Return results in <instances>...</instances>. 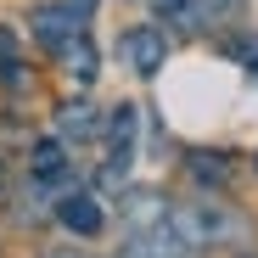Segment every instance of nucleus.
Listing matches in <instances>:
<instances>
[{
	"label": "nucleus",
	"mask_w": 258,
	"mask_h": 258,
	"mask_svg": "<svg viewBox=\"0 0 258 258\" xmlns=\"http://www.w3.org/2000/svg\"><path fill=\"white\" fill-rule=\"evenodd\" d=\"M90 12H96V0H56V6H39L34 12V34L45 39L51 51H62L68 39H79L84 28H90Z\"/></svg>",
	"instance_id": "obj_1"
},
{
	"label": "nucleus",
	"mask_w": 258,
	"mask_h": 258,
	"mask_svg": "<svg viewBox=\"0 0 258 258\" xmlns=\"http://www.w3.org/2000/svg\"><path fill=\"white\" fill-rule=\"evenodd\" d=\"M191 252V241L174 230V219H152V225H129V247H123V258H185Z\"/></svg>",
	"instance_id": "obj_2"
},
{
	"label": "nucleus",
	"mask_w": 258,
	"mask_h": 258,
	"mask_svg": "<svg viewBox=\"0 0 258 258\" xmlns=\"http://www.w3.org/2000/svg\"><path fill=\"white\" fill-rule=\"evenodd\" d=\"M135 129H141L135 107H112V118H107V180H118L129 168V157H135Z\"/></svg>",
	"instance_id": "obj_3"
},
{
	"label": "nucleus",
	"mask_w": 258,
	"mask_h": 258,
	"mask_svg": "<svg viewBox=\"0 0 258 258\" xmlns=\"http://www.w3.org/2000/svg\"><path fill=\"white\" fill-rule=\"evenodd\" d=\"M118 56L135 68V73H157L163 56H168V39H163L157 28H129V34L118 39Z\"/></svg>",
	"instance_id": "obj_4"
},
{
	"label": "nucleus",
	"mask_w": 258,
	"mask_h": 258,
	"mask_svg": "<svg viewBox=\"0 0 258 258\" xmlns=\"http://www.w3.org/2000/svg\"><path fill=\"white\" fill-rule=\"evenodd\" d=\"M56 213H62V225H68L73 236H96V230H101V202H96V197H62Z\"/></svg>",
	"instance_id": "obj_5"
},
{
	"label": "nucleus",
	"mask_w": 258,
	"mask_h": 258,
	"mask_svg": "<svg viewBox=\"0 0 258 258\" xmlns=\"http://www.w3.org/2000/svg\"><path fill=\"white\" fill-rule=\"evenodd\" d=\"M56 129H62L68 141H90L96 129H101V112H96L90 101H62V107H56Z\"/></svg>",
	"instance_id": "obj_6"
},
{
	"label": "nucleus",
	"mask_w": 258,
	"mask_h": 258,
	"mask_svg": "<svg viewBox=\"0 0 258 258\" xmlns=\"http://www.w3.org/2000/svg\"><path fill=\"white\" fill-rule=\"evenodd\" d=\"M62 62H68V73L73 79H84V84H90L96 79V68H101V56H96V45H90V39H68V45H62Z\"/></svg>",
	"instance_id": "obj_7"
},
{
	"label": "nucleus",
	"mask_w": 258,
	"mask_h": 258,
	"mask_svg": "<svg viewBox=\"0 0 258 258\" xmlns=\"http://www.w3.org/2000/svg\"><path fill=\"white\" fill-rule=\"evenodd\" d=\"M241 12V0H191V17H197V28H219L225 17H236Z\"/></svg>",
	"instance_id": "obj_8"
},
{
	"label": "nucleus",
	"mask_w": 258,
	"mask_h": 258,
	"mask_svg": "<svg viewBox=\"0 0 258 258\" xmlns=\"http://www.w3.org/2000/svg\"><path fill=\"white\" fill-rule=\"evenodd\" d=\"M28 163H34V174H39V180H56V174H62V168H68V152H62L56 141H39Z\"/></svg>",
	"instance_id": "obj_9"
},
{
	"label": "nucleus",
	"mask_w": 258,
	"mask_h": 258,
	"mask_svg": "<svg viewBox=\"0 0 258 258\" xmlns=\"http://www.w3.org/2000/svg\"><path fill=\"white\" fill-rule=\"evenodd\" d=\"M0 79L6 84H23V62H17V39L0 28Z\"/></svg>",
	"instance_id": "obj_10"
},
{
	"label": "nucleus",
	"mask_w": 258,
	"mask_h": 258,
	"mask_svg": "<svg viewBox=\"0 0 258 258\" xmlns=\"http://www.w3.org/2000/svg\"><path fill=\"white\" fill-rule=\"evenodd\" d=\"M230 56H236L247 73H258V34H241V39H230Z\"/></svg>",
	"instance_id": "obj_11"
},
{
	"label": "nucleus",
	"mask_w": 258,
	"mask_h": 258,
	"mask_svg": "<svg viewBox=\"0 0 258 258\" xmlns=\"http://www.w3.org/2000/svg\"><path fill=\"white\" fill-rule=\"evenodd\" d=\"M191 174H202V180H225V174H230V163H225V157L197 152V157H191Z\"/></svg>",
	"instance_id": "obj_12"
},
{
	"label": "nucleus",
	"mask_w": 258,
	"mask_h": 258,
	"mask_svg": "<svg viewBox=\"0 0 258 258\" xmlns=\"http://www.w3.org/2000/svg\"><path fill=\"white\" fill-rule=\"evenodd\" d=\"M51 258H84V252H51Z\"/></svg>",
	"instance_id": "obj_13"
},
{
	"label": "nucleus",
	"mask_w": 258,
	"mask_h": 258,
	"mask_svg": "<svg viewBox=\"0 0 258 258\" xmlns=\"http://www.w3.org/2000/svg\"><path fill=\"white\" fill-rule=\"evenodd\" d=\"M0 180H6V174H0Z\"/></svg>",
	"instance_id": "obj_14"
}]
</instances>
